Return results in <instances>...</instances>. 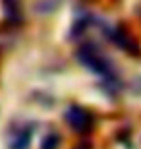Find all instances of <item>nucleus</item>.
<instances>
[{
  "mask_svg": "<svg viewBox=\"0 0 141 149\" xmlns=\"http://www.w3.org/2000/svg\"><path fill=\"white\" fill-rule=\"evenodd\" d=\"M76 58L81 62L89 72H93L99 77H103V81L106 83V93H108V91H112V93L118 91L120 83H118L116 70H114V64L110 62V58L104 54L95 43L81 45L76 52Z\"/></svg>",
  "mask_w": 141,
  "mask_h": 149,
  "instance_id": "f257e3e1",
  "label": "nucleus"
},
{
  "mask_svg": "<svg viewBox=\"0 0 141 149\" xmlns=\"http://www.w3.org/2000/svg\"><path fill=\"white\" fill-rule=\"evenodd\" d=\"M35 134V124L27 120H17L12 124L6 132V143L8 149H27L31 143V138Z\"/></svg>",
  "mask_w": 141,
  "mask_h": 149,
  "instance_id": "f03ea898",
  "label": "nucleus"
},
{
  "mask_svg": "<svg viewBox=\"0 0 141 149\" xmlns=\"http://www.w3.org/2000/svg\"><path fill=\"white\" fill-rule=\"evenodd\" d=\"M64 118L76 132H87V130L93 126L91 112H87L85 109H81V107H77V105L68 107L66 112H64Z\"/></svg>",
  "mask_w": 141,
  "mask_h": 149,
  "instance_id": "7ed1b4c3",
  "label": "nucleus"
},
{
  "mask_svg": "<svg viewBox=\"0 0 141 149\" xmlns=\"http://www.w3.org/2000/svg\"><path fill=\"white\" fill-rule=\"evenodd\" d=\"M56 145H58V136H56V134H50V138H49V139L44 138L43 149H56Z\"/></svg>",
  "mask_w": 141,
  "mask_h": 149,
  "instance_id": "20e7f679",
  "label": "nucleus"
}]
</instances>
